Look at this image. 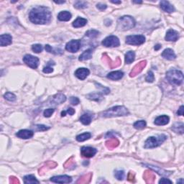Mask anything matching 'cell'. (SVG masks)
<instances>
[{
    "label": "cell",
    "instance_id": "obj_1",
    "mask_svg": "<svg viewBox=\"0 0 184 184\" xmlns=\"http://www.w3.org/2000/svg\"><path fill=\"white\" fill-rule=\"evenodd\" d=\"M30 19L35 24H47L50 22L51 12L45 7H37L30 12Z\"/></svg>",
    "mask_w": 184,
    "mask_h": 184
},
{
    "label": "cell",
    "instance_id": "obj_2",
    "mask_svg": "<svg viewBox=\"0 0 184 184\" xmlns=\"http://www.w3.org/2000/svg\"><path fill=\"white\" fill-rule=\"evenodd\" d=\"M129 114V111L123 106H117L107 109L102 112V116L104 117H114V116H126Z\"/></svg>",
    "mask_w": 184,
    "mask_h": 184
},
{
    "label": "cell",
    "instance_id": "obj_3",
    "mask_svg": "<svg viewBox=\"0 0 184 184\" xmlns=\"http://www.w3.org/2000/svg\"><path fill=\"white\" fill-rule=\"evenodd\" d=\"M166 78L170 84L176 86H179L183 83V73L176 69H172L168 71L166 73Z\"/></svg>",
    "mask_w": 184,
    "mask_h": 184
},
{
    "label": "cell",
    "instance_id": "obj_4",
    "mask_svg": "<svg viewBox=\"0 0 184 184\" xmlns=\"http://www.w3.org/2000/svg\"><path fill=\"white\" fill-rule=\"evenodd\" d=\"M135 25V21L130 16H124L120 17L117 22L118 30L125 31L128 30Z\"/></svg>",
    "mask_w": 184,
    "mask_h": 184
},
{
    "label": "cell",
    "instance_id": "obj_5",
    "mask_svg": "<svg viewBox=\"0 0 184 184\" xmlns=\"http://www.w3.org/2000/svg\"><path fill=\"white\" fill-rule=\"evenodd\" d=\"M166 138L167 137L165 134H160V135L157 136V137H150L146 140L145 144V148H154L158 147L162 143L165 142Z\"/></svg>",
    "mask_w": 184,
    "mask_h": 184
},
{
    "label": "cell",
    "instance_id": "obj_6",
    "mask_svg": "<svg viewBox=\"0 0 184 184\" xmlns=\"http://www.w3.org/2000/svg\"><path fill=\"white\" fill-rule=\"evenodd\" d=\"M145 41V38L143 35H130L126 38V42L129 45H142Z\"/></svg>",
    "mask_w": 184,
    "mask_h": 184
},
{
    "label": "cell",
    "instance_id": "obj_7",
    "mask_svg": "<svg viewBox=\"0 0 184 184\" xmlns=\"http://www.w3.org/2000/svg\"><path fill=\"white\" fill-rule=\"evenodd\" d=\"M119 44V40L117 37L114 35L107 37L102 41V45L105 47H118Z\"/></svg>",
    "mask_w": 184,
    "mask_h": 184
},
{
    "label": "cell",
    "instance_id": "obj_8",
    "mask_svg": "<svg viewBox=\"0 0 184 184\" xmlns=\"http://www.w3.org/2000/svg\"><path fill=\"white\" fill-rule=\"evenodd\" d=\"M23 61L32 68H36L38 66L39 59L35 56H32V55L27 54L24 56V57L23 58Z\"/></svg>",
    "mask_w": 184,
    "mask_h": 184
},
{
    "label": "cell",
    "instance_id": "obj_9",
    "mask_svg": "<svg viewBox=\"0 0 184 184\" xmlns=\"http://www.w3.org/2000/svg\"><path fill=\"white\" fill-rule=\"evenodd\" d=\"M102 61H103L104 63H107L108 65L109 66V68H117V67H119L122 63L121 59H120L119 57L116 58V59L114 61H112L111 60V58L107 56V53L103 54V56H102Z\"/></svg>",
    "mask_w": 184,
    "mask_h": 184
},
{
    "label": "cell",
    "instance_id": "obj_10",
    "mask_svg": "<svg viewBox=\"0 0 184 184\" xmlns=\"http://www.w3.org/2000/svg\"><path fill=\"white\" fill-rule=\"evenodd\" d=\"M81 42L79 40H72L65 45V49L68 52L76 53L80 49Z\"/></svg>",
    "mask_w": 184,
    "mask_h": 184
},
{
    "label": "cell",
    "instance_id": "obj_11",
    "mask_svg": "<svg viewBox=\"0 0 184 184\" xmlns=\"http://www.w3.org/2000/svg\"><path fill=\"white\" fill-rule=\"evenodd\" d=\"M97 150L91 147H83L81 149V154L84 157H92L96 155Z\"/></svg>",
    "mask_w": 184,
    "mask_h": 184
},
{
    "label": "cell",
    "instance_id": "obj_12",
    "mask_svg": "<svg viewBox=\"0 0 184 184\" xmlns=\"http://www.w3.org/2000/svg\"><path fill=\"white\" fill-rule=\"evenodd\" d=\"M147 62L146 61H140L139 63H137L135 66L134 67L133 69L132 70V71L130 72V77H134L140 73L141 71L144 69L145 67L146 66Z\"/></svg>",
    "mask_w": 184,
    "mask_h": 184
},
{
    "label": "cell",
    "instance_id": "obj_13",
    "mask_svg": "<svg viewBox=\"0 0 184 184\" xmlns=\"http://www.w3.org/2000/svg\"><path fill=\"white\" fill-rule=\"evenodd\" d=\"M50 181L58 183H68L72 181V178L68 176H58L52 177Z\"/></svg>",
    "mask_w": 184,
    "mask_h": 184
},
{
    "label": "cell",
    "instance_id": "obj_14",
    "mask_svg": "<svg viewBox=\"0 0 184 184\" xmlns=\"http://www.w3.org/2000/svg\"><path fill=\"white\" fill-rule=\"evenodd\" d=\"M90 72L89 70L85 68H78L75 72V76L78 79H81V80H84L86 77L89 75Z\"/></svg>",
    "mask_w": 184,
    "mask_h": 184
},
{
    "label": "cell",
    "instance_id": "obj_15",
    "mask_svg": "<svg viewBox=\"0 0 184 184\" xmlns=\"http://www.w3.org/2000/svg\"><path fill=\"white\" fill-rule=\"evenodd\" d=\"M143 178L147 183H153L155 180V175L152 171L147 170L143 174Z\"/></svg>",
    "mask_w": 184,
    "mask_h": 184
},
{
    "label": "cell",
    "instance_id": "obj_16",
    "mask_svg": "<svg viewBox=\"0 0 184 184\" xmlns=\"http://www.w3.org/2000/svg\"><path fill=\"white\" fill-rule=\"evenodd\" d=\"M57 166V163L54 161H48L41 168L39 169V174L40 175H43L47 170L51 169V168H54Z\"/></svg>",
    "mask_w": 184,
    "mask_h": 184
},
{
    "label": "cell",
    "instance_id": "obj_17",
    "mask_svg": "<svg viewBox=\"0 0 184 184\" xmlns=\"http://www.w3.org/2000/svg\"><path fill=\"white\" fill-rule=\"evenodd\" d=\"M33 131L31 130H22L20 131H19L17 134H16V136L18 137L19 138H21V139H29V138H31L33 136Z\"/></svg>",
    "mask_w": 184,
    "mask_h": 184
},
{
    "label": "cell",
    "instance_id": "obj_18",
    "mask_svg": "<svg viewBox=\"0 0 184 184\" xmlns=\"http://www.w3.org/2000/svg\"><path fill=\"white\" fill-rule=\"evenodd\" d=\"M179 38L178 33L174 30H169L165 35V40L167 41H176Z\"/></svg>",
    "mask_w": 184,
    "mask_h": 184
},
{
    "label": "cell",
    "instance_id": "obj_19",
    "mask_svg": "<svg viewBox=\"0 0 184 184\" xmlns=\"http://www.w3.org/2000/svg\"><path fill=\"white\" fill-rule=\"evenodd\" d=\"M160 7L163 11L168 12V13H171V12H174L175 10L174 7L169 1H165V0L160 1Z\"/></svg>",
    "mask_w": 184,
    "mask_h": 184
},
{
    "label": "cell",
    "instance_id": "obj_20",
    "mask_svg": "<svg viewBox=\"0 0 184 184\" xmlns=\"http://www.w3.org/2000/svg\"><path fill=\"white\" fill-rule=\"evenodd\" d=\"M12 42V37L9 34L1 35L0 36V45L1 46H7L10 45Z\"/></svg>",
    "mask_w": 184,
    "mask_h": 184
},
{
    "label": "cell",
    "instance_id": "obj_21",
    "mask_svg": "<svg viewBox=\"0 0 184 184\" xmlns=\"http://www.w3.org/2000/svg\"><path fill=\"white\" fill-rule=\"evenodd\" d=\"M162 56L165 59L169 60V61H172V60L176 59V56L175 54L174 51H173L172 49L167 48L165 49L163 52L162 53Z\"/></svg>",
    "mask_w": 184,
    "mask_h": 184
},
{
    "label": "cell",
    "instance_id": "obj_22",
    "mask_svg": "<svg viewBox=\"0 0 184 184\" xmlns=\"http://www.w3.org/2000/svg\"><path fill=\"white\" fill-rule=\"evenodd\" d=\"M119 144V141L118 140L117 138L115 137H111V139H108V140L106 142V146L108 149L109 150H112L114 148H116Z\"/></svg>",
    "mask_w": 184,
    "mask_h": 184
},
{
    "label": "cell",
    "instance_id": "obj_23",
    "mask_svg": "<svg viewBox=\"0 0 184 184\" xmlns=\"http://www.w3.org/2000/svg\"><path fill=\"white\" fill-rule=\"evenodd\" d=\"M169 117L167 115H162V116H160L157 117L155 120V124L156 125H165L169 122Z\"/></svg>",
    "mask_w": 184,
    "mask_h": 184
},
{
    "label": "cell",
    "instance_id": "obj_24",
    "mask_svg": "<svg viewBox=\"0 0 184 184\" xmlns=\"http://www.w3.org/2000/svg\"><path fill=\"white\" fill-rule=\"evenodd\" d=\"M124 73L122 71H113L111 72V73H109L107 75V78L108 79H111V80H119V79H121L123 77Z\"/></svg>",
    "mask_w": 184,
    "mask_h": 184
},
{
    "label": "cell",
    "instance_id": "obj_25",
    "mask_svg": "<svg viewBox=\"0 0 184 184\" xmlns=\"http://www.w3.org/2000/svg\"><path fill=\"white\" fill-rule=\"evenodd\" d=\"M146 166H148V167H149L150 169L153 170V171H155V172L158 173L159 175H160V176H169L171 174V172H168V171H166L165 170L163 169H161L157 167H155V166L153 165H145Z\"/></svg>",
    "mask_w": 184,
    "mask_h": 184
},
{
    "label": "cell",
    "instance_id": "obj_26",
    "mask_svg": "<svg viewBox=\"0 0 184 184\" xmlns=\"http://www.w3.org/2000/svg\"><path fill=\"white\" fill-rule=\"evenodd\" d=\"M58 18L60 21H68L71 18V14L68 11L61 12L58 14Z\"/></svg>",
    "mask_w": 184,
    "mask_h": 184
},
{
    "label": "cell",
    "instance_id": "obj_27",
    "mask_svg": "<svg viewBox=\"0 0 184 184\" xmlns=\"http://www.w3.org/2000/svg\"><path fill=\"white\" fill-rule=\"evenodd\" d=\"M65 100H66V97H65V95L62 94V93H58V94L55 95L53 97V102H54L55 104H61L65 102Z\"/></svg>",
    "mask_w": 184,
    "mask_h": 184
},
{
    "label": "cell",
    "instance_id": "obj_28",
    "mask_svg": "<svg viewBox=\"0 0 184 184\" xmlns=\"http://www.w3.org/2000/svg\"><path fill=\"white\" fill-rule=\"evenodd\" d=\"M92 53H93V52H92V50H91V49L86 50L79 56V60L80 61H86V60L91 59L92 58Z\"/></svg>",
    "mask_w": 184,
    "mask_h": 184
},
{
    "label": "cell",
    "instance_id": "obj_29",
    "mask_svg": "<svg viewBox=\"0 0 184 184\" xmlns=\"http://www.w3.org/2000/svg\"><path fill=\"white\" fill-rule=\"evenodd\" d=\"M76 164L73 157H71L65 162L64 165H63V167H64L65 169L73 170L76 168Z\"/></svg>",
    "mask_w": 184,
    "mask_h": 184
},
{
    "label": "cell",
    "instance_id": "obj_30",
    "mask_svg": "<svg viewBox=\"0 0 184 184\" xmlns=\"http://www.w3.org/2000/svg\"><path fill=\"white\" fill-rule=\"evenodd\" d=\"M92 178V173H88L87 174H85L84 176H82L78 180L77 183H81V184H84V183H88L90 182Z\"/></svg>",
    "mask_w": 184,
    "mask_h": 184
},
{
    "label": "cell",
    "instance_id": "obj_31",
    "mask_svg": "<svg viewBox=\"0 0 184 184\" xmlns=\"http://www.w3.org/2000/svg\"><path fill=\"white\" fill-rule=\"evenodd\" d=\"M86 23H87V20H86V19L81 18V17H78L73 22V26L76 28H79L84 27V25H86Z\"/></svg>",
    "mask_w": 184,
    "mask_h": 184
},
{
    "label": "cell",
    "instance_id": "obj_32",
    "mask_svg": "<svg viewBox=\"0 0 184 184\" xmlns=\"http://www.w3.org/2000/svg\"><path fill=\"white\" fill-rule=\"evenodd\" d=\"M134 58H135V53L134 51H129L125 55V63L127 64H130L134 61Z\"/></svg>",
    "mask_w": 184,
    "mask_h": 184
},
{
    "label": "cell",
    "instance_id": "obj_33",
    "mask_svg": "<svg viewBox=\"0 0 184 184\" xmlns=\"http://www.w3.org/2000/svg\"><path fill=\"white\" fill-rule=\"evenodd\" d=\"M24 183L26 184L32 183H39V181L36 179V178L33 175H28L24 177Z\"/></svg>",
    "mask_w": 184,
    "mask_h": 184
},
{
    "label": "cell",
    "instance_id": "obj_34",
    "mask_svg": "<svg viewBox=\"0 0 184 184\" xmlns=\"http://www.w3.org/2000/svg\"><path fill=\"white\" fill-rule=\"evenodd\" d=\"M92 116L89 114H84L81 116L80 121L85 125H88L91 123Z\"/></svg>",
    "mask_w": 184,
    "mask_h": 184
},
{
    "label": "cell",
    "instance_id": "obj_35",
    "mask_svg": "<svg viewBox=\"0 0 184 184\" xmlns=\"http://www.w3.org/2000/svg\"><path fill=\"white\" fill-rule=\"evenodd\" d=\"M172 130L176 133L183 134V125L182 123H176L173 125Z\"/></svg>",
    "mask_w": 184,
    "mask_h": 184
},
{
    "label": "cell",
    "instance_id": "obj_36",
    "mask_svg": "<svg viewBox=\"0 0 184 184\" xmlns=\"http://www.w3.org/2000/svg\"><path fill=\"white\" fill-rule=\"evenodd\" d=\"M91 134H90L89 132H86V133L81 134L76 137V140L79 141V142H84V141L86 140V139H89V138L91 137Z\"/></svg>",
    "mask_w": 184,
    "mask_h": 184
},
{
    "label": "cell",
    "instance_id": "obj_37",
    "mask_svg": "<svg viewBox=\"0 0 184 184\" xmlns=\"http://www.w3.org/2000/svg\"><path fill=\"white\" fill-rule=\"evenodd\" d=\"M146 127V122L144 120H140V121L136 122L134 124V127L137 130H142Z\"/></svg>",
    "mask_w": 184,
    "mask_h": 184
},
{
    "label": "cell",
    "instance_id": "obj_38",
    "mask_svg": "<svg viewBox=\"0 0 184 184\" xmlns=\"http://www.w3.org/2000/svg\"><path fill=\"white\" fill-rule=\"evenodd\" d=\"M99 34V32L95 30H88L86 33V35L90 38H95L96 37H98Z\"/></svg>",
    "mask_w": 184,
    "mask_h": 184
},
{
    "label": "cell",
    "instance_id": "obj_39",
    "mask_svg": "<svg viewBox=\"0 0 184 184\" xmlns=\"http://www.w3.org/2000/svg\"><path fill=\"white\" fill-rule=\"evenodd\" d=\"M87 2L84 1H78L76 3H75L74 7L77 9H84L87 7Z\"/></svg>",
    "mask_w": 184,
    "mask_h": 184
},
{
    "label": "cell",
    "instance_id": "obj_40",
    "mask_svg": "<svg viewBox=\"0 0 184 184\" xmlns=\"http://www.w3.org/2000/svg\"><path fill=\"white\" fill-rule=\"evenodd\" d=\"M114 176L116 179L119 180H122L125 178V172L123 171H116L114 173Z\"/></svg>",
    "mask_w": 184,
    "mask_h": 184
},
{
    "label": "cell",
    "instance_id": "obj_41",
    "mask_svg": "<svg viewBox=\"0 0 184 184\" xmlns=\"http://www.w3.org/2000/svg\"><path fill=\"white\" fill-rule=\"evenodd\" d=\"M4 97L7 100L10 101V102H13V101H15L16 99V96L14 93H10V92H7L4 95Z\"/></svg>",
    "mask_w": 184,
    "mask_h": 184
},
{
    "label": "cell",
    "instance_id": "obj_42",
    "mask_svg": "<svg viewBox=\"0 0 184 184\" xmlns=\"http://www.w3.org/2000/svg\"><path fill=\"white\" fill-rule=\"evenodd\" d=\"M88 99L91 100H95V101H99V99H102V96H101L100 93H91L88 96Z\"/></svg>",
    "mask_w": 184,
    "mask_h": 184
},
{
    "label": "cell",
    "instance_id": "obj_43",
    "mask_svg": "<svg viewBox=\"0 0 184 184\" xmlns=\"http://www.w3.org/2000/svg\"><path fill=\"white\" fill-rule=\"evenodd\" d=\"M32 50L33 52L36 53H39L42 50V46L40 44H36V45H33L32 47Z\"/></svg>",
    "mask_w": 184,
    "mask_h": 184
},
{
    "label": "cell",
    "instance_id": "obj_44",
    "mask_svg": "<svg viewBox=\"0 0 184 184\" xmlns=\"http://www.w3.org/2000/svg\"><path fill=\"white\" fill-rule=\"evenodd\" d=\"M33 129H34L35 131H45L48 130L49 127L42 125H35V126L33 127Z\"/></svg>",
    "mask_w": 184,
    "mask_h": 184
},
{
    "label": "cell",
    "instance_id": "obj_45",
    "mask_svg": "<svg viewBox=\"0 0 184 184\" xmlns=\"http://www.w3.org/2000/svg\"><path fill=\"white\" fill-rule=\"evenodd\" d=\"M154 79H155V77H154V74L152 71L148 72V75H147V76L145 78V80L147 82H149V83H152L153 82Z\"/></svg>",
    "mask_w": 184,
    "mask_h": 184
},
{
    "label": "cell",
    "instance_id": "obj_46",
    "mask_svg": "<svg viewBox=\"0 0 184 184\" xmlns=\"http://www.w3.org/2000/svg\"><path fill=\"white\" fill-rule=\"evenodd\" d=\"M53 112H54L53 109H47L44 111L43 114L45 117H50V116H51V115L53 114Z\"/></svg>",
    "mask_w": 184,
    "mask_h": 184
},
{
    "label": "cell",
    "instance_id": "obj_47",
    "mask_svg": "<svg viewBox=\"0 0 184 184\" xmlns=\"http://www.w3.org/2000/svg\"><path fill=\"white\" fill-rule=\"evenodd\" d=\"M127 180L130 182L134 183V173L133 172H130L127 175Z\"/></svg>",
    "mask_w": 184,
    "mask_h": 184
},
{
    "label": "cell",
    "instance_id": "obj_48",
    "mask_svg": "<svg viewBox=\"0 0 184 184\" xmlns=\"http://www.w3.org/2000/svg\"><path fill=\"white\" fill-rule=\"evenodd\" d=\"M42 71L45 73H50L53 71V68L52 67H50V65H48V66L45 67V68H43V70H42Z\"/></svg>",
    "mask_w": 184,
    "mask_h": 184
},
{
    "label": "cell",
    "instance_id": "obj_49",
    "mask_svg": "<svg viewBox=\"0 0 184 184\" xmlns=\"http://www.w3.org/2000/svg\"><path fill=\"white\" fill-rule=\"evenodd\" d=\"M70 102L73 105H77L78 104H79V99L77 98V97H74V96L70 97Z\"/></svg>",
    "mask_w": 184,
    "mask_h": 184
},
{
    "label": "cell",
    "instance_id": "obj_50",
    "mask_svg": "<svg viewBox=\"0 0 184 184\" xmlns=\"http://www.w3.org/2000/svg\"><path fill=\"white\" fill-rule=\"evenodd\" d=\"M10 182L12 184H18L19 183V180L15 176H10Z\"/></svg>",
    "mask_w": 184,
    "mask_h": 184
},
{
    "label": "cell",
    "instance_id": "obj_51",
    "mask_svg": "<svg viewBox=\"0 0 184 184\" xmlns=\"http://www.w3.org/2000/svg\"><path fill=\"white\" fill-rule=\"evenodd\" d=\"M159 183H162V184H165V183H172V181L171 180H170L169 179H168V178H161L160 180V181H159Z\"/></svg>",
    "mask_w": 184,
    "mask_h": 184
},
{
    "label": "cell",
    "instance_id": "obj_52",
    "mask_svg": "<svg viewBox=\"0 0 184 184\" xmlns=\"http://www.w3.org/2000/svg\"><path fill=\"white\" fill-rule=\"evenodd\" d=\"M96 7L100 10H106V9H107V6L104 4H102V3H99V4H97Z\"/></svg>",
    "mask_w": 184,
    "mask_h": 184
},
{
    "label": "cell",
    "instance_id": "obj_53",
    "mask_svg": "<svg viewBox=\"0 0 184 184\" xmlns=\"http://www.w3.org/2000/svg\"><path fill=\"white\" fill-rule=\"evenodd\" d=\"M45 50L46 51H47L48 53H55L56 54V53H55V51L53 50V49L52 48V47L50 46L49 45H45Z\"/></svg>",
    "mask_w": 184,
    "mask_h": 184
},
{
    "label": "cell",
    "instance_id": "obj_54",
    "mask_svg": "<svg viewBox=\"0 0 184 184\" xmlns=\"http://www.w3.org/2000/svg\"><path fill=\"white\" fill-rule=\"evenodd\" d=\"M177 114L180 115V116H183V106H181L180 107V109H178V112H177Z\"/></svg>",
    "mask_w": 184,
    "mask_h": 184
},
{
    "label": "cell",
    "instance_id": "obj_55",
    "mask_svg": "<svg viewBox=\"0 0 184 184\" xmlns=\"http://www.w3.org/2000/svg\"><path fill=\"white\" fill-rule=\"evenodd\" d=\"M66 113H68L70 115H73L74 113H75V110H74L73 109H72V108H69L68 109V110L66 111Z\"/></svg>",
    "mask_w": 184,
    "mask_h": 184
},
{
    "label": "cell",
    "instance_id": "obj_56",
    "mask_svg": "<svg viewBox=\"0 0 184 184\" xmlns=\"http://www.w3.org/2000/svg\"><path fill=\"white\" fill-rule=\"evenodd\" d=\"M160 48H161V45H159V44H158V45L155 46V50H158Z\"/></svg>",
    "mask_w": 184,
    "mask_h": 184
},
{
    "label": "cell",
    "instance_id": "obj_57",
    "mask_svg": "<svg viewBox=\"0 0 184 184\" xmlns=\"http://www.w3.org/2000/svg\"><path fill=\"white\" fill-rule=\"evenodd\" d=\"M111 2L114 4H121V1H111Z\"/></svg>",
    "mask_w": 184,
    "mask_h": 184
},
{
    "label": "cell",
    "instance_id": "obj_58",
    "mask_svg": "<svg viewBox=\"0 0 184 184\" xmlns=\"http://www.w3.org/2000/svg\"><path fill=\"white\" fill-rule=\"evenodd\" d=\"M55 2H56V4H63V3H65V1H55Z\"/></svg>",
    "mask_w": 184,
    "mask_h": 184
},
{
    "label": "cell",
    "instance_id": "obj_59",
    "mask_svg": "<svg viewBox=\"0 0 184 184\" xmlns=\"http://www.w3.org/2000/svg\"><path fill=\"white\" fill-rule=\"evenodd\" d=\"M134 3H137V4H138V3H142V1H134Z\"/></svg>",
    "mask_w": 184,
    "mask_h": 184
}]
</instances>
